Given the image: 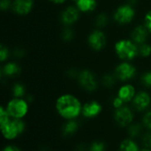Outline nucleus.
<instances>
[{"label":"nucleus","instance_id":"obj_36","mask_svg":"<svg viewBox=\"0 0 151 151\" xmlns=\"http://www.w3.org/2000/svg\"><path fill=\"white\" fill-rule=\"evenodd\" d=\"M79 73H80V72H78V71L75 70V69H70V70H68V72H67L68 76H69L70 77H72V78H78Z\"/></svg>","mask_w":151,"mask_h":151},{"label":"nucleus","instance_id":"obj_32","mask_svg":"<svg viewBox=\"0 0 151 151\" xmlns=\"http://www.w3.org/2000/svg\"><path fill=\"white\" fill-rule=\"evenodd\" d=\"M144 25L148 28V30L151 33V11L147 12L144 18Z\"/></svg>","mask_w":151,"mask_h":151},{"label":"nucleus","instance_id":"obj_11","mask_svg":"<svg viewBox=\"0 0 151 151\" xmlns=\"http://www.w3.org/2000/svg\"><path fill=\"white\" fill-rule=\"evenodd\" d=\"M151 102L150 95L147 92H139L133 99V105L138 111L145 110Z\"/></svg>","mask_w":151,"mask_h":151},{"label":"nucleus","instance_id":"obj_34","mask_svg":"<svg viewBox=\"0 0 151 151\" xmlns=\"http://www.w3.org/2000/svg\"><path fill=\"white\" fill-rule=\"evenodd\" d=\"M12 55L16 58H22L25 55V51L20 47H17L12 51Z\"/></svg>","mask_w":151,"mask_h":151},{"label":"nucleus","instance_id":"obj_9","mask_svg":"<svg viewBox=\"0 0 151 151\" xmlns=\"http://www.w3.org/2000/svg\"><path fill=\"white\" fill-rule=\"evenodd\" d=\"M88 43L93 50L101 51L106 44V36L100 29H95L88 35Z\"/></svg>","mask_w":151,"mask_h":151},{"label":"nucleus","instance_id":"obj_1","mask_svg":"<svg viewBox=\"0 0 151 151\" xmlns=\"http://www.w3.org/2000/svg\"><path fill=\"white\" fill-rule=\"evenodd\" d=\"M56 109L63 118L71 120L77 117L81 113L82 106L75 96L64 94L57 100Z\"/></svg>","mask_w":151,"mask_h":151},{"label":"nucleus","instance_id":"obj_12","mask_svg":"<svg viewBox=\"0 0 151 151\" xmlns=\"http://www.w3.org/2000/svg\"><path fill=\"white\" fill-rule=\"evenodd\" d=\"M102 111V106L101 104L96 101H91L87 103H85L82 106L81 113L85 117L88 118H93L98 116Z\"/></svg>","mask_w":151,"mask_h":151},{"label":"nucleus","instance_id":"obj_21","mask_svg":"<svg viewBox=\"0 0 151 151\" xmlns=\"http://www.w3.org/2000/svg\"><path fill=\"white\" fill-rule=\"evenodd\" d=\"M12 94L15 98H21L25 95L26 88L22 84L17 83L12 86Z\"/></svg>","mask_w":151,"mask_h":151},{"label":"nucleus","instance_id":"obj_5","mask_svg":"<svg viewBox=\"0 0 151 151\" xmlns=\"http://www.w3.org/2000/svg\"><path fill=\"white\" fill-rule=\"evenodd\" d=\"M135 15V12L130 4H122L117 8L114 12V20L119 24H127L130 23Z\"/></svg>","mask_w":151,"mask_h":151},{"label":"nucleus","instance_id":"obj_30","mask_svg":"<svg viewBox=\"0 0 151 151\" xmlns=\"http://www.w3.org/2000/svg\"><path fill=\"white\" fill-rule=\"evenodd\" d=\"M8 55H9V51L8 49L4 46V45H1L0 46V61L3 62L7 58H8Z\"/></svg>","mask_w":151,"mask_h":151},{"label":"nucleus","instance_id":"obj_22","mask_svg":"<svg viewBox=\"0 0 151 151\" xmlns=\"http://www.w3.org/2000/svg\"><path fill=\"white\" fill-rule=\"evenodd\" d=\"M138 54L142 57H149L151 54V46L150 44L144 43L138 46Z\"/></svg>","mask_w":151,"mask_h":151},{"label":"nucleus","instance_id":"obj_25","mask_svg":"<svg viewBox=\"0 0 151 151\" xmlns=\"http://www.w3.org/2000/svg\"><path fill=\"white\" fill-rule=\"evenodd\" d=\"M61 36H62V38H63V40H65V41H71L73 38V36H74V33H73V29L72 28H64L63 29V31H62V34H61Z\"/></svg>","mask_w":151,"mask_h":151},{"label":"nucleus","instance_id":"obj_27","mask_svg":"<svg viewBox=\"0 0 151 151\" xmlns=\"http://www.w3.org/2000/svg\"><path fill=\"white\" fill-rule=\"evenodd\" d=\"M10 115L8 114L6 109H4V107L0 108V125H4L5 124L7 121L10 120Z\"/></svg>","mask_w":151,"mask_h":151},{"label":"nucleus","instance_id":"obj_3","mask_svg":"<svg viewBox=\"0 0 151 151\" xmlns=\"http://www.w3.org/2000/svg\"><path fill=\"white\" fill-rule=\"evenodd\" d=\"M4 137L7 140H13L20 135L25 130V124L21 119L12 118L1 125Z\"/></svg>","mask_w":151,"mask_h":151},{"label":"nucleus","instance_id":"obj_20","mask_svg":"<svg viewBox=\"0 0 151 151\" xmlns=\"http://www.w3.org/2000/svg\"><path fill=\"white\" fill-rule=\"evenodd\" d=\"M116 79L117 77H115V75L106 74L102 77V84L106 88H111L115 85Z\"/></svg>","mask_w":151,"mask_h":151},{"label":"nucleus","instance_id":"obj_28","mask_svg":"<svg viewBox=\"0 0 151 151\" xmlns=\"http://www.w3.org/2000/svg\"><path fill=\"white\" fill-rule=\"evenodd\" d=\"M89 151H105V145L101 142H95L91 144Z\"/></svg>","mask_w":151,"mask_h":151},{"label":"nucleus","instance_id":"obj_38","mask_svg":"<svg viewBox=\"0 0 151 151\" xmlns=\"http://www.w3.org/2000/svg\"><path fill=\"white\" fill-rule=\"evenodd\" d=\"M50 1H51V2H53V3H55V4H63V3L65 2L66 0H50Z\"/></svg>","mask_w":151,"mask_h":151},{"label":"nucleus","instance_id":"obj_16","mask_svg":"<svg viewBox=\"0 0 151 151\" xmlns=\"http://www.w3.org/2000/svg\"><path fill=\"white\" fill-rule=\"evenodd\" d=\"M135 89L132 85H125L121 86L118 92V96L124 101V102H129L133 101V99L135 96Z\"/></svg>","mask_w":151,"mask_h":151},{"label":"nucleus","instance_id":"obj_18","mask_svg":"<svg viewBox=\"0 0 151 151\" xmlns=\"http://www.w3.org/2000/svg\"><path fill=\"white\" fill-rule=\"evenodd\" d=\"M77 130H78V124L74 120L71 119L63 126V134L65 136H70L74 134Z\"/></svg>","mask_w":151,"mask_h":151},{"label":"nucleus","instance_id":"obj_10","mask_svg":"<svg viewBox=\"0 0 151 151\" xmlns=\"http://www.w3.org/2000/svg\"><path fill=\"white\" fill-rule=\"evenodd\" d=\"M79 17H80L79 9L74 6H68L61 12L60 20L64 25L71 26L78 20Z\"/></svg>","mask_w":151,"mask_h":151},{"label":"nucleus","instance_id":"obj_39","mask_svg":"<svg viewBox=\"0 0 151 151\" xmlns=\"http://www.w3.org/2000/svg\"><path fill=\"white\" fill-rule=\"evenodd\" d=\"M137 3V0H129V4L132 5V4H136Z\"/></svg>","mask_w":151,"mask_h":151},{"label":"nucleus","instance_id":"obj_17","mask_svg":"<svg viewBox=\"0 0 151 151\" xmlns=\"http://www.w3.org/2000/svg\"><path fill=\"white\" fill-rule=\"evenodd\" d=\"M96 4V0H77L76 2V7L82 12H89L94 11Z\"/></svg>","mask_w":151,"mask_h":151},{"label":"nucleus","instance_id":"obj_40","mask_svg":"<svg viewBox=\"0 0 151 151\" xmlns=\"http://www.w3.org/2000/svg\"><path fill=\"white\" fill-rule=\"evenodd\" d=\"M140 151H151V150H150V149H147V148H144V149H142V150Z\"/></svg>","mask_w":151,"mask_h":151},{"label":"nucleus","instance_id":"obj_14","mask_svg":"<svg viewBox=\"0 0 151 151\" xmlns=\"http://www.w3.org/2000/svg\"><path fill=\"white\" fill-rule=\"evenodd\" d=\"M149 30L148 28L145 27V25H139L137 27L134 28V29L133 30L131 36H132V40L137 44H144L148 38V35H149Z\"/></svg>","mask_w":151,"mask_h":151},{"label":"nucleus","instance_id":"obj_8","mask_svg":"<svg viewBox=\"0 0 151 151\" xmlns=\"http://www.w3.org/2000/svg\"><path fill=\"white\" fill-rule=\"evenodd\" d=\"M114 119L116 123L121 127L129 126L134 120V113L129 107L122 106L119 109H116L114 113Z\"/></svg>","mask_w":151,"mask_h":151},{"label":"nucleus","instance_id":"obj_13","mask_svg":"<svg viewBox=\"0 0 151 151\" xmlns=\"http://www.w3.org/2000/svg\"><path fill=\"white\" fill-rule=\"evenodd\" d=\"M34 6V0H14L12 4L13 11L19 15L28 14Z\"/></svg>","mask_w":151,"mask_h":151},{"label":"nucleus","instance_id":"obj_29","mask_svg":"<svg viewBox=\"0 0 151 151\" xmlns=\"http://www.w3.org/2000/svg\"><path fill=\"white\" fill-rule=\"evenodd\" d=\"M142 124H143V125L146 128L151 130V110L150 111H148L144 115L143 119H142Z\"/></svg>","mask_w":151,"mask_h":151},{"label":"nucleus","instance_id":"obj_15","mask_svg":"<svg viewBox=\"0 0 151 151\" xmlns=\"http://www.w3.org/2000/svg\"><path fill=\"white\" fill-rule=\"evenodd\" d=\"M21 72V69L16 62H8L1 69V75L6 77H18Z\"/></svg>","mask_w":151,"mask_h":151},{"label":"nucleus","instance_id":"obj_31","mask_svg":"<svg viewBox=\"0 0 151 151\" xmlns=\"http://www.w3.org/2000/svg\"><path fill=\"white\" fill-rule=\"evenodd\" d=\"M142 142H143V145H144L145 148L151 150V133H146V134L143 136Z\"/></svg>","mask_w":151,"mask_h":151},{"label":"nucleus","instance_id":"obj_7","mask_svg":"<svg viewBox=\"0 0 151 151\" xmlns=\"http://www.w3.org/2000/svg\"><path fill=\"white\" fill-rule=\"evenodd\" d=\"M136 74V69L128 61H124L120 64H119L114 71V75L117 77V79L127 82L131 80L134 77Z\"/></svg>","mask_w":151,"mask_h":151},{"label":"nucleus","instance_id":"obj_37","mask_svg":"<svg viewBox=\"0 0 151 151\" xmlns=\"http://www.w3.org/2000/svg\"><path fill=\"white\" fill-rule=\"evenodd\" d=\"M3 151H20V150H19L17 147L10 145V146H6V147L4 149V150Z\"/></svg>","mask_w":151,"mask_h":151},{"label":"nucleus","instance_id":"obj_2","mask_svg":"<svg viewBox=\"0 0 151 151\" xmlns=\"http://www.w3.org/2000/svg\"><path fill=\"white\" fill-rule=\"evenodd\" d=\"M115 52L119 59L124 61H132L138 54V46L133 40L122 39L115 44Z\"/></svg>","mask_w":151,"mask_h":151},{"label":"nucleus","instance_id":"obj_33","mask_svg":"<svg viewBox=\"0 0 151 151\" xmlns=\"http://www.w3.org/2000/svg\"><path fill=\"white\" fill-rule=\"evenodd\" d=\"M12 6L11 0H1L0 1V8L2 11H7Z\"/></svg>","mask_w":151,"mask_h":151},{"label":"nucleus","instance_id":"obj_23","mask_svg":"<svg viewBox=\"0 0 151 151\" xmlns=\"http://www.w3.org/2000/svg\"><path fill=\"white\" fill-rule=\"evenodd\" d=\"M142 129V127L140 124H131L128 126V133L131 137H136L141 133Z\"/></svg>","mask_w":151,"mask_h":151},{"label":"nucleus","instance_id":"obj_19","mask_svg":"<svg viewBox=\"0 0 151 151\" xmlns=\"http://www.w3.org/2000/svg\"><path fill=\"white\" fill-rule=\"evenodd\" d=\"M119 151H140L137 144L132 140H125L119 146Z\"/></svg>","mask_w":151,"mask_h":151},{"label":"nucleus","instance_id":"obj_4","mask_svg":"<svg viewBox=\"0 0 151 151\" xmlns=\"http://www.w3.org/2000/svg\"><path fill=\"white\" fill-rule=\"evenodd\" d=\"M6 110L12 118L21 119L27 115L28 105L27 101L21 98H13L8 102Z\"/></svg>","mask_w":151,"mask_h":151},{"label":"nucleus","instance_id":"obj_41","mask_svg":"<svg viewBox=\"0 0 151 151\" xmlns=\"http://www.w3.org/2000/svg\"><path fill=\"white\" fill-rule=\"evenodd\" d=\"M72 1H74V2H77V0H72Z\"/></svg>","mask_w":151,"mask_h":151},{"label":"nucleus","instance_id":"obj_26","mask_svg":"<svg viewBox=\"0 0 151 151\" xmlns=\"http://www.w3.org/2000/svg\"><path fill=\"white\" fill-rule=\"evenodd\" d=\"M141 82L146 87L151 88V71H148L142 74V76L141 77Z\"/></svg>","mask_w":151,"mask_h":151},{"label":"nucleus","instance_id":"obj_6","mask_svg":"<svg viewBox=\"0 0 151 151\" xmlns=\"http://www.w3.org/2000/svg\"><path fill=\"white\" fill-rule=\"evenodd\" d=\"M78 82L83 89L88 92H93L98 87V82L96 76L88 69H84L79 73Z\"/></svg>","mask_w":151,"mask_h":151},{"label":"nucleus","instance_id":"obj_35","mask_svg":"<svg viewBox=\"0 0 151 151\" xmlns=\"http://www.w3.org/2000/svg\"><path fill=\"white\" fill-rule=\"evenodd\" d=\"M124 103H125V102H124L119 96H117L116 98H114V99H113V101H112V105H113V107H114L115 109H119V108L124 106Z\"/></svg>","mask_w":151,"mask_h":151},{"label":"nucleus","instance_id":"obj_24","mask_svg":"<svg viewBox=\"0 0 151 151\" xmlns=\"http://www.w3.org/2000/svg\"><path fill=\"white\" fill-rule=\"evenodd\" d=\"M109 19L105 13H100L96 19V24L98 28H104L108 24Z\"/></svg>","mask_w":151,"mask_h":151}]
</instances>
